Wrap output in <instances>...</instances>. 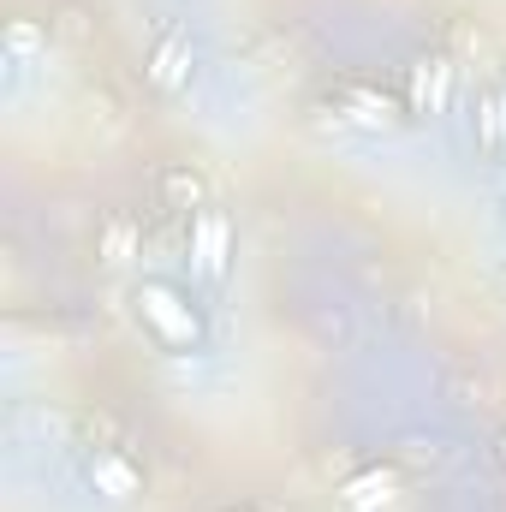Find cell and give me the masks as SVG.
<instances>
[{
    "instance_id": "9",
    "label": "cell",
    "mask_w": 506,
    "mask_h": 512,
    "mask_svg": "<svg viewBox=\"0 0 506 512\" xmlns=\"http://www.w3.org/2000/svg\"><path fill=\"white\" fill-rule=\"evenodd\" d=\"M48 48V36H42V24H30V18H18L12 30H6V66H12V78H24V66H30V54H42Z\"/></svg>"
},
{
    "instance_id": "7",
    "label": "cell",
    "mask_w": 506,
    "mask_h": 512,
    "mask_svg": "<svg viewBox=\"0 0 506 512\" xmlns=\"http://www.w3.org/2000/svg\"><path fill=\"white\" fill-rule=\"evenodd\" d=\"M477 149L489 161H506V90H483L477 96Z\"/></svg>"
},
{
    "instance_id": "1",
    "label": "cell",
    "mask_w": 506,
    "mask_h": 512,
    "mask_svg": "<svg viewBox=\"0 0 506 512\" xmlns=\"http://www.w3.org/2000/svg\"><path fill=\"white\" fill-rule=\"evenodd\" d=\"M137 322H143L167 352H197V346L209 340L203 310H197L173 280H143V286H137Z\"/></svg>"
},
{
    "instance_id": "13",
    "label": "cell",
    "mask_w": 506,
    "mask_h": 512,
    "mask_svg": "<svg viewBox=\"0 0 506 512\" xmlns=\"http://www.w3.org/2000/svg\"><path fill=\"white\" fill-rule=\"evenodd\" d=\"M501 453H506V441H501Z\"/></svg>"
},
{
    "instance_id": "5",
    "label": "cell",
    "mask_w": 506,
    "mask_h": 512,
    "mask_svg": "<svg viewBox=\"0 0 506 512\" xmlns=\"http://www.w3.org/2000/svg\"><path fill=\"white\" fill-rule=\"evenodd\" d=\"M90 489L102 495V501H114V507H126L143 495V477H137V465H131L126 453H114V447H102L96 459H90Z\"/></svg>"
},
{
    "instance_id": "8",
    "label": "cell",
    "mask_w": 506,
    "mask_h": 512,
    "mask_svg": "<svg viewBox=\"0 0 506 512\" xmlns=\"http://www.w3.org/2000/svg\"><path fill=\"white\" fill-rule=\"evenodd\" d=\"M387 501H393V477L387 471H364V477H352L340 489V507L346 512H381Z\"/></svg>"
},
{
    "instance_id": "12",
    "label": "cell",
    "mask_w": 506,
    "mask_h": 512,
    "mask_svg": "<svg viewBox=\"0 0 506 512\" xmlns=\"http://www.w3.org/2000/svg\"><path fill=\"white\" fill-rule=\"evenodd\" d=\"M501 280H506V262H501Z\"/></svg>"
},
{
    "instance_id": "2",
    "label": "cell",
    "mask_w": 506,
    "mask_h": 512,
    "mask_svg": "<svg viewBox=\"0 0 506 512\" xmlns=\"http://www.w3.org/2000/svg\"><path fill=\"white\" fill-rule=\"evenodd\" d=\"M191 72H197L191 36H185V30H167V36L149 48V84L167 90V96H179V90H191Z\"/></svg>"
},
{
    "instance_id": "10",
    "label": "cell",
    "mask_w": 506,
    "mask_h": 512,
    "mask_svg": "<svg viewBox=\"0 0 506 512\" xmlns=\"http://www.w3.org/2000/svg\"><path fill=\"white\" fill-rule=\"evenodd\" d=\"M161 203H167V209H203V179H197L191 167L161 173Z\"/></svg>"
},
{
    "instance_id": "11",
    "label": "cell",
    "mask_w": 506,
    "mask_h": 512,
    "mask_svg": "<svg viewBox=\"0 0 506 512\" xmlns=\"http://www.w3.org/2000/svg\"><path fill=\"white\" fill-rule=\"evenodd\" d=\"M501 233H506V203H501Z\"/></svg>"
},
{
    "instance_id": "4",
    "label": "cell",
    "mask_w": 506,
    "mask_h": 512,
    "mask_svg": "<svg viewBox=\"0 0 506 512\" xmlns=\"http://www.w3.org/2000/svg\"><path fill=\"white\" fill-rule=\"evenodd\" d=\"M191 256L203 268V280H227V256H233V227L221 215H191Z\"/></svg>"
},
{
    "instance_id": "3",
    "label": "cell",
    "mask_w": 506,
    "mask_h": 512,
    "mask_svg": "<svg viewBox=\"0 0 506 512\" xmlns=\"http://www.w3.org/2000/svg\"><path fill=\"white\" fill-rule=\"evenodd\" d=\"M334 120L352 131H393L399 126V108H393V96H381L370 84H346L334 96Z\"/></svg>"
},
{
    "instance_id": "6",
    "label": "cell",
    "mask_w": 506,
    "mask_h": 512,
    "mask_svg": "<svg viewBox=\"0 0 506 512\" xmlns=\"http://www.w3.org/2000/svg\"><path fill=\"white\" fill-rule=\"evenodd\" d=\"M447 84H453V66L447 60H417L411 66V108L417 114H441L447 108Z\"/></svg>"
}]
</instances>
